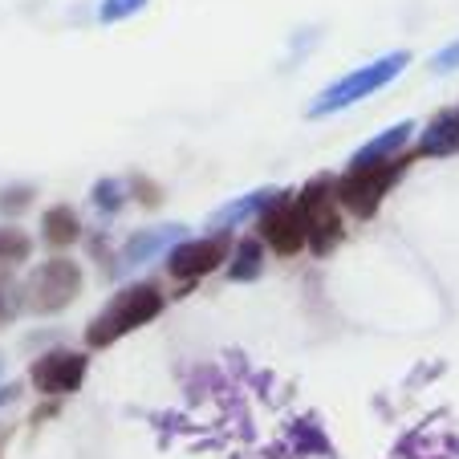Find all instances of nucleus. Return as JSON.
Here are the masks:
<instances>
[{
	"label": "nucleus",
	"instance_id": "obj_1",
	"mask_svg": "<svg viewBox=\"0 0 459 459\" xmlns=\"http://www.w3.org/2000/svg\"><path fill=\"white\" fill-rule=\"evenodd\" d=\"M407 65H411V53L407 49H394V53H386V57L370 61V65H358V70H350L346 78L333 82L330 90H321L317 102L309 106V118H321V114H338V110H346V106L362 102V98H370L374 90L390 86V82L399 78Z\"/></svg>",
	"mask_w": 459,
	"mask_h": 459
},
{
	"label": "nucleus",
	"instance_id": "obj_2",
	"mask_svg": "<svg viewBox=\"0 0 459 459\" xmlns=\"http://www.w3.org/2000/svg\"><path fill=\"white\" fill-rule=\"evenodd\" d=\"M159 309H163V293H159L155 285H130V289H122V293L114 297V301L106 305L94 321H90L86 342L90 346H98V350L114 346L122 333H130V330H139V325H147V321H155Z\"/></svg>",
	"mask_w": 459,
	"mask_h": 459
},
{
	"label": "nucleus",
	"instance_id": "obj_3",
	"mask_svg": "<svg viewBox=\"0 0 459 459\" xmlns=\"http://www.w3.org/2000/svg\"><path fill=\"white\" fill-rule=\"evenodd\" d=\"M407 171V159H394V163H378V167H350L338 179V200L346 212L370 220L378 212V204L390 195V187L403 179Z\"/></svg>",
	"mask_w": 459,
	"mask_h": 459
},
{
	"label": "nucleus",
	"instance_id": "obj_4",
	"mask_svg": "<svg viewBox=\"0 0 459 459\" xmlns=\"http://www.w3.org/2000/svg\"><path fill=\"white\" fill-rule=\"evenodd\" d=\"M297 204H301L305 212V228H309V248L317 252V256H325V252L333 248V244L342 240V216H338V183L330 179H313L301 187V195H297Z\"/></svg>",
	"mask_w": 459,
	"mask_h": 459
},
{
	"label": "nucleus",
	"instance_id": "obj_5",
	"mask_svg": "<svg viewBox=\"0 0 459 459\" xmlns=\"http://www.w3.org/2000/svg\"><path fill=\"white\" fill-rule=\"evenodd\" d=\"M256 236H260V244H269L277 256H293V252H301L305 244H309V228H305L301 204L281 191L277 200L256 216Z\"/></svg>",
	"mask_w": 459,
	"mask_h": 459
},
{
	"label": "nucleus",
	"instance_id": "obj_6",
	"mask_svg": "<svg viewBox=\"0 0 459 459\" xmlns=\"http://www.w3.org/2000/svg\"><path fill=\"white\" fill-rule=\"evenodd\" d=\"M82 293V269L74 260H45L41 269H33L29 277V305L37 313H53L61 305H70Z\"/></svg>",
	"mask_w": 459,
	"mask_h": 459
},
{
	"label": "nucleus",
	"instance_id": "obj_7",
	"mask_svg": "<svg viewBox=\"0 0 459 459\" xmlns=\"http://www.w3.org/2000/svg\"><path fill=\"white\" fill-rule=\"evenodd\" d=\"M228 260V240L224 236H204V240H183L167 252V273L179 281H195L216 273Z\"/></svg>",
	"mask_w": 459,
	"mask_h": 459
},
{
	"label": "nucleus",
	"instance_id": "obj_8",
	"mask_svg": "<svg viewBox=\"0 0 459 459\" xmlns=\"http://www.w3.org/2000/svg\"><path fill=\"white\" fill-rule=\"evenodd\" d=\"M33 386L41 394H74V390L86 382V354H74V350H53L41 354L29 370Z\"/></svg>",
	"mask_w": 459,
	"mask_h": 459
},
{
	"label": "nucleus",
	"instance_id": "obj_9",
	"mask_svg": "<svg viewBox=\"0 0 459 459\" xmlns=\"http://www.w3.org/2000/svg\"><path fill=\"white\" fill-rule=\"evenodd\" d=\"M183 236V224H163V228H151V232H139L130 236L126 244H122V256H118V269H139V264H147V260H155L159 252H167L175 240Z\"/></svg>",
	"mask_w": 459,
	"mask_h": 459
},
{
	"label": "nucleus",
	"instance_id": "obj_10",
	"mask_svg": "<svg viewBox=\"0 0 459 459\" xmlns=\"http://www.w3.org/2000/svg\"><path fill=\"white\" fill-rule=\"evenodd\" d=\"M411 134H415V122H394L390 130H382L378 139H370L362 151H358L354 159H350V167H378V163H394V159H403V147L411 143Z\"/></svg>",
	"mask_w": 459,
	"mask_h": 459
},
{
	"label": "nucleus",
	"instance_id": "obj_11",
	"mask_svg": "<svg viewBox=\"0 0 459 459\" xmlns=\"http://www.w3.org/2000/svg\"><path fill=\"white\" fill-rule=\"evenodd\" d=\"M459 151V114L455 110H439L419 134V155L427 159H443Z\"/></svg>",
	"mask_w": 459,
	"mask_h": 459
},
{
	"label": "nucleus",
	"instance_id": "obj_12",
	"mask_svg": "<svg viewBox=\"0 0 459 459\" xmlns=\"http://www.w3.org/2000/svg\"><path fill=\"white\" fill-rule=\"evenodd\" d=\"M281 191H273V187H264V191H248V195H244V200H232V204H224V208H216L208 216V228L212 232H228V228H236L240 224V220H248V216H260V212L269 208L273 200H277Z\"/></svg>",
	"mask_w": 459,
	"mask_h": 459
},
{
	"label": "nucleus",
	"instance_id": "obj_13",
	"mask_svg": "<svg viewBox=\"0 0 459 459\" xmlns=\"http://www.w3.org/2000/svg\"><path fill=\"white\" fill-rule=\"evenodd\" d=\"M41 228H45V240L53 244V248H65V244H74L82 236V220L74 208H65V204H57V208H49L41 216Z\"/></svg>",
	"mask_w": 459,
	"mask_h": 459
},
{
	"label": "nucleus",
	"instance_id": "obj_14",
	"mask_svg": "<svg viewBox=\"0 0 459 459\" xmlns=\"http://www.w3.org/2000/svg\"><path fill=\"white\" fill-rule=\"evenodd\" d=\"M260 264H264V252H260V236H248V240L236 244L232 264H228V281H256Z\"/></svg>",
	"mask_w": 459,
	"mask_h": 459
},
{
	"label": "nucleus",
	"instance_id": "obj_15",
	"mask_svg": "<svg viewBox=\"0 0 459 459\" xmlns=\"http://www.w3.org/2000/svg\"><path fill=\"white\" fill-rule=\"evenodd\" d=\"M29 252H33V240H29L21 228H0V264L29 260Z\"/></svg>",
	"mask_w": 459,
	"mask_h": 459
},
{
	"label": "nucleus",
	"instance_id": "obj_16",
	"mask_svg": "<svg viewBox=\"0 0 459 459\" xmlns=\"http://www.w3.org/2000/svg\"><path fill=\"white\" fill-rule=\"evenodd\" d=\"M143 9H147V0H102V4H98V21L114 25V21H126Z\"/></svg>",
	"mask_w": 459,
	"mask_h": 459
},
{
	"label": "nucleus",
	"instance_id": "obj_17",
	"mask_svg": "<svg viewBox=\"0 0 459 459\" xmlns=\"http://www.w3.org/2000/svg\"><path fill=\"white\" fill-rule=\"evenodd\" d=\"M122 191H126V187H122L118 179H102V183H94V204H98L102 212H118L122 204H126V195H122Z\"/></svg>",
	"mask_w": 459,
	"mask_h": 459
},
{
	"label": "nucleus",
	"instance_id": "obj_18",
	"mask_svg": "<svg viewBox=\"0 0 459 459\" xmlns=\"http://www.w3.org/2000/svg\"><path fill=\"white\" fill-rule=\"evenodd\" d=\"M431 70L435 74H451V70H459V41H451L447 49H439L431 57Z\"/></svg>",
	"mask_w": 459,
	"mask_h": 459
},
{
	"label": "nucleus",
	"instance_id": "obj_19",
	"mask_svg": "<svg viewBox=\"0 0 459 459\" xmlns=\"http://www.w3.org/2000/svg\"><path fill=\"white\" fill-rule=\"evenodd\" d=\"M29 195H33L29 187H9V191H4V200H0V208H4V212H21L29 204Z\"/></svg>",
	"mask_w": 459,
	"mask_h": 459
},
{
	"label": "nucleus",
	"instance_id": "obj_20",
	"mask_svg": "<svg viewBox=\"0 0 459 459\" xmlns=\"http://www.w3.org/2000/svg\"><path fill=\"white\" fill-rule=\"evenodd\" d=\"M17 399V386H0V407H4V403H13Z\"/></svg>",
	"mask_w": 459,
	"mask_h": 459
}]
</instances>
